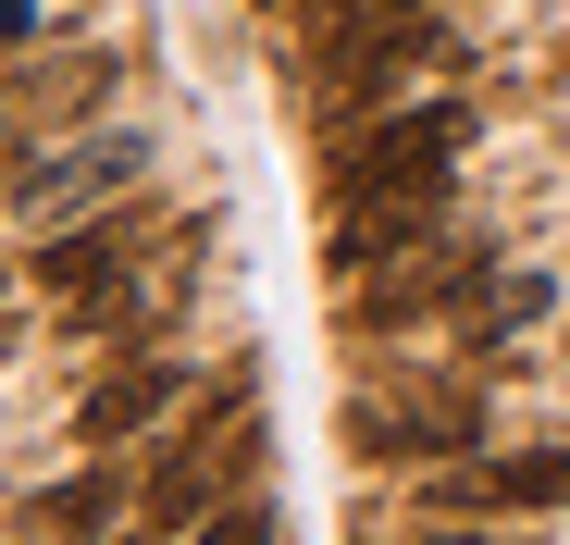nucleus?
Returning <instances> with one entry per match:
<instances>
[{
  "instance_id": "nucleus-1",
  "label": "nucleus",
  "mask_w": 570,
  "mask_h": 545,
  "mask_svg": "<svg viewBox=\"0 0 570 545\" xmlns=\"http://www.w3.org/2000/svg\"><path fill=\"white\" fill-rule=\"evenodd\" d=\"M446 149H471V100H410L385 125H360L335 149V199H397V187H446Z\"/></svg>"
},
{
  "instance_id": "nucleus-2",
  "label": "nucleus",
  "mask_w": 570,
  "mask_h": 545,
  "mask_svg": "<svg viewBox=\"0 0 570 545\" xmlns=\"http://www.w3.org/2000/svg\"><path fill=\"white\" fill-rule=\"evenodd\" d=\"M137 174H149V137H137V125H100V137H75L62 161H38L26 187H13V224H62V211H87V199L137 187Z\"/></svg>"
},
{
  "instance_id": "nucleus-3",
  "label": "nucleus",
  "mask_w": 570,
  "mask_h": 545,
  "mask_svg": "<svg viewBox=\"0 0 570 545\" xmlns=\"http://www.w3.org/2000/svg\"><path fill=\"white\" fill-rule=\"evenodd\" d=\"M347 446H360V459H471V446H484V422H471L459 397H434V409L360 397V409H347Z\"/></svg>"
},
{
  "instance_id": "nucleus-4",
  "label": "nucleus",
  "mask_w": 570,
  "mask_h": 545,
  "mask_svg": "<svg viewBox=\"0 0 570 545\" xmlns=\"http://www.w3.org/2000/svg\"><path fill=\"white\" fill-rule=\"evenodd\" d=\"M224 472H248L236 446H212V422H186L174 446H161V472H149V496H137V521H161V533H199L212 521V484Z\"/></svg>"
},
{
  "instance_id": "nucleus-5",
  "label": "nucleus",
  "mask_w": 570,
  "mask_h": 545,
  "mask_svg": "<svg viewBox=\"0 0 570 545\" xmlns=\"http://www.w3.org/2000/svg\"><path fill=\"white\" fill-rule=\"evenodd\" d=\"M26 272H38L50 298H87V310H100L125 272H137V224H62V236H38Z\"/></svg>"
},
{
  "instance_id": "nucleus-6",
  "label": "nucleus",
  "mask_w": 570,
  "mask_h": 545,
  "mask_svg": "<svg viewBox=\"0 0 570 545\" xmlns=\"http://www.w3.org/2000/svg\"><path fill=\"white\" fill-rule=\"evenodd\" d=\"M174 397H186V359H125L112 385H87L75 434H87V446H137V434H149V422H161Z\"/></svg>"
},
{
  "instance_id": "nucleus-7",
  "label": "nucleus",
  "mask_w": 570,
  "mask_h": 545,
  "mask_svg": "<svg viewBox=\"0 0 570 545\" xmlns=\"http://www.w3.org/2000/svg\"><path fill=\"white\" fill-rule=\"evenodd\" d=\"M434 508H570V446H533V459H484L434 484Z\"/></svg>"
},
{
  "instance_id": "nucleus-8",
  "label": "nucleus",
  "mask_w": 570,
  "mask_h": 545,
  "mask_svg": "<svg viewBox=\"0 0 570 545\" xmlns=\"http://www.w3.org/2000/svg\"><path fill=\"white\" fill-rule=\"evenodd\" d=\"M125 508H137V484H125L112 459H100V472H62V484L26 496V521H50V533H112Z\"/></svg>"
},
{
  "instance_id": "nucleus-9",
  "label": "nucleus",
  "mask_w": 570,
  "mask_h": 545,
  "mask_svg": "<svg viewBox=\"0 0 570 545\" xmlns=\"http://www.w3.org/2000/svg\"><path fill=\"white\" fill-rule=\"evenodd\" d=\"M261 13H285V0H261Z\"/></svg>"
}]
</instances>
